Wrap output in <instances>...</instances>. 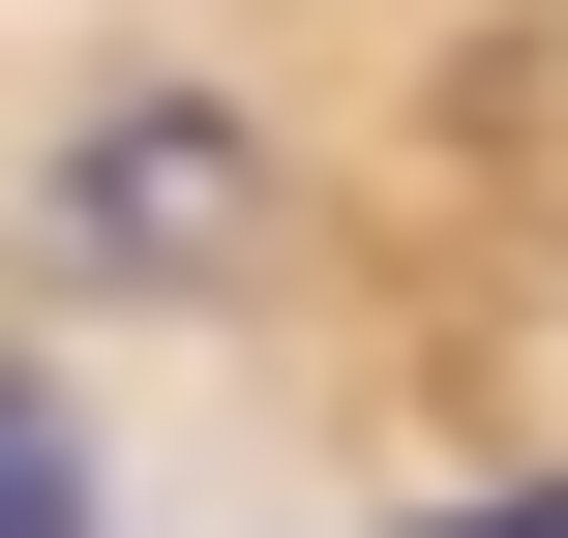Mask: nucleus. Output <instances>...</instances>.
Returning <instances> with one entry per match:
<instances>
[{"label": "nucleus", "instance_id": "nucleus-3", "mask_svg": "<svg viewBox=\"0 0 568 538\" xmlns=\"http://www.w3.org/2000/svg\"><path fill=\"white\" fill-rule=\"evenodd\" d=\"M419 538H568V479H509V509H419Z\"/></svg>", "mask_w": 568, "mask_h": 538}, {"label": "nucleus", "instance_id": "nucleus-2", "mask_svg": "<svg viewBox=\"0 0 568 538\" xmlns=\"http://www.w3.org/2000/svg\"><path fill=\"white\" fill-rule=\"evenodd\" d=\"M0 538H90V449H60L30 389H0Z\"/></svg>", "mask_w": 568, "mask_h": 538}, {"label": "nucleus", "instance_id": "nucleus-1", "mask_svg": "<svg viewBox=\"0 0 568 538\" xmlns=\"http://www.w3.org/2000/svg\"><path fill=\"white\" fill-rule=\"evenodd\" d=\"M210 180H240L210 120H90V150H60V240H90V270H210Z\"/></svg>", "mask_w": 568, "mask_h": 538}]
</instances>
